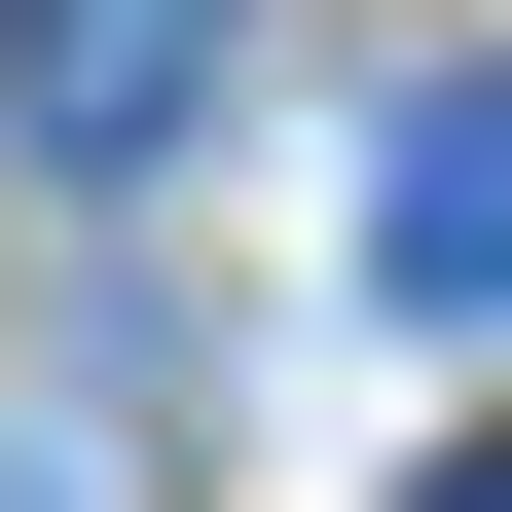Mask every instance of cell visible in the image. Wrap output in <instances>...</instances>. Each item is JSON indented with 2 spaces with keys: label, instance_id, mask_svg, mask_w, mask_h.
<instances>
[{
  "label": "cell",
  "instance_id": "obj_1",
  "mask_svg": "<svg viewBox=\"0 0 512 512\" xmlns=\"http://www.w3.org/2000/svg\"><path fill=\"white\" fill-rule=\"evenodd\" d=\"M0 110H37L74 183H147L183 110H220V0H0Z\"/></svg>",
  "mask_w": 512,
  "mask_h": 512
},
{
  "label": "cell",
  "instance_id": "obj_2",
  "mask_svg": "<svg viewBox=\"0 0 512 512\" xmlns=\"http://www.w3.org/2000/svg\"><path fill=\"white\" fill-rule=\"evenodd\" d=\"M366 293H403V330L512 293V110H476V74H403V147H366Z\"/></svg>",
  "mask_w": 512,
  "mask_h": 512
}]
</instances>
